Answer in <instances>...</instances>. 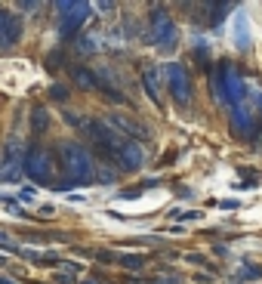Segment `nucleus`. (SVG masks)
Listing matches in <instances>:
<instances>
[{
	"label": "nucleus",
	"mask_w": 262,
	"mask_h": 284,
	"mask_svg": "<svg viewBox=\"0 0 262 284\" xmlns=\"http://www.w3.org/2000/svg\"><path fill=\"white\" fill-rule=\"evenodd\" d=\"M59 167H62V189H71V186H87L92 182V170H96V158L87 152V145L80 142H62L59 148Z\"/></svg>",
	"instance_id": "nucleus-1"
},
{
	"label": "nucleus",
	"mask_w": 262,
	"mask_h": 284,
	"mask_svg": "<svg viewBox=\"0 0 262 284\" xmlns=\"http://www.w3.org/2000/svg\"><path fill=\"white\" fill-rule=\"evenodd\" d=\"M22 173L37 186H56L59 182V164L53 152H46V148H28L22 161Z\"/></svg>",
	"instance_id": "nucleus-2"
},
{
	"label": "nucleus",
	"mask_w": 262,
	"mask_h": 284,
	"mask_svg": "<svg viewBox=\"0 0 262 284\" xmlns=\"http://www.w3.org/2000/svg\"><path fill=\"white\" fill-rule=\"evenodd\" d=\"M59 10V31H62V37H74L80 31V25L90 19L92 6L90 3H68V0H62V3H56Z\"/></svg>",
	"instance_id": "nucleus-3"
},
{
	"label": "nucleus",
	"mask_w": 262,
	"mask_h": 284,
	"mask_svg": "<svg viewBox=\"0 0 262 284\" xmlns=\"http://www.w3.org/2000/svg\"><path fill=\"white\" fill-rule=\"evenodd\" d=\"M176 25L173 19L167 16L164 10H154L151 13V22H148V44H157V47H164V49H173L176 47Z\"/></svg>",
	"instance_id": "nucleus-4"
},
{
	"label": "nucleus",
	"mask_w": 262,
	"mask_h": 284,
	"mask_svg": "<svg viewBox=\"0 0 262 284\" xmlns=\"http://www.w3.org/2000/svg\"><path fill=\"white\" fill-rule=\"evenodd\" d=\"M83 133H87V136L96 142L105 155H114L117 148L123 145V136H121V133H114L105 121H87V124H83Z\"/></svg>",
	"instance_id": "nucleus-5"
},
{
	"label": "nucleus",
	"mask_w": 262,
	"mask_h": 284,
	"mask_svg": "<svg viewBox=\"0 0 262 284\" xmlns=\"http://www.w3.org/2000/svg\"><path fill=\"white\" fill-rule=\"evenodd\" d=\"M105 124L111 127L114 133H121V136L126 139L130 136L133 142H145V139H151V130L145 127V124H139V121H133L130 114H121V111H111L105 118Z\"/></svg>",
	"instance_id": "nucleus-6"
},
{
	"label": "nucleus",
	"mask_w": 262,
	"mask_h": 284,
	"mask_svg": "<svg viewBox=\"0 0 262 284\" xmlns=\"http://www.w3.org/2000/svg\"><path fill=\"white\" fill-rule=\"evenodd\" d=\"M167 83H170V93L179 105L191 102V74H188L185 65H179V62L167 65Z\"/></svg>",
	"instance_id": "nucleus-7"
},
{
	"label": "nucleus",
	"mask_w": 262,
	"mask_h": 284,
	"mask_svg": "<svg viewBox=\"0 0 262 284\" xmlns=\"http://www.w3.org/2000/svg\"><path fill=\"white\" fill-rule=\"evenodd\" d=\"M111 158L117 161V170H126V173L139 170V167L145 164V152H142V145H139V142H133V139H123V145L117 148Z\"/></svg>",
	"instance_id": "nucleus-8"
},
{
	"label": "nucleus",
	"mask_w": 262,
	"mask_h": 284,
	"mask_svg": "<svg viewBox=\"0 0 262 284\" xmlns=\"http://www.w3.org/2000/svg\"><path fill=\"white\" fill-rule=\"evenodd\" d=\"M22 40V16L3 13L0 16V47H15Z\"/></svg>",
	"instance_id": "nucleus-9"
},
{
	"label": "nucleus",
	"mask_w": 262,
	"mask_h": 284,
	"mask_svg": "<svg viewBox=\"0 0 262 284\" xmlns=\"http://www.w3.org/2000/svg\"><path fill=\"white\" fill-rule=\"evenodd\" d=\"M71 80H74V87H80V90H99L96 74H92V68H87V65H71Z\"/></svg>",
	"instance_id": "nucleus-10"
},
{
	"label": "nucleus",
	"mask_w": 262,
	"mask_h": 284,
	"mask_svg": "<svg viewBox=\"0 0 262 284\" xmlns=\"http://www.w3.org/2000/svg\"><path fill=\"white\" fill-rule=\"evenodd\" d=\"M105 44H102V37L96 34V31H90V34H80L77 40H74V49H77L80 56H90V53H99Z\"/></svg>",
	"instance_id": "nucleus-11"
},
{
	"label": "nucleus",
	"mask_w": 262,
	"mask_h": 284,
	"mask_svg": "<svg viewBox=\"0 0 262 284\" xmlns=\"http://www.w3.org/2000/svg\"><path fill=\"white\" fill-rule=\"evenodd\" d=\"M142 87H145V93L151 96V102L160 105V83H157V68H154V65L142 68Z\"/></svg>",
	"instance_id": "nucleus-12"
},
{
	"label": "nucleus",
	"mask_w": 262,
	"mask_h": 284,
	"mask_svg": "<svg viewBox=\"0 0 262 284\" xmlns=\"http://www.w3.org/2000/svg\"><path fill=\"white\" fill-rule=\"evenodd\" d=\"M117 167H111L108 161H96V170H92V182H114L117 179Z\"/></svg>",
	"instance_id": "nucleus-13"
},
{
	"label": "nucleus",
	"mask_w": 262,
	"mask_h": 284,
	"mask_svg": "<svg viewBox=\"0 0 262 284\" xmlns=\"http://www.w3.org/2000/svg\"><path fill=\"white\" fill-rule=\"evenodd\" d=\"M19 176H22V164L13 161V158H3V161H0V182H13Z\"/></svg>",
	"instance_id": "nucleus-14"
},
{
	"label": "nucleus",
	"mask_w": 262,
	"mask_h": 284,
	"mask_svg": "<svg viewBox=\"0 0 262 284\" xmlns=\"http://www.w3.org/2000/svg\"><path fill=\"white\" fill-rule=\"evenodd\" d=\"M46 127H49V111L44 105H34L31 108V130L34 133H46Z\"/></svg>",
	"instance_id": "nucleus-15"
},
{
	"label": "nucleus",
	"mask_w": 262,
	"mask_h": 284,
	"mask_svg": "<svg viewBox=\"0 0 262 284\" xmlns=\"http://www.w3.org/2000/svg\"><path fill=\"white\" fill-rule=\"evenodd\" d=\"M25 155H28V148H25V142L19 139V136H10L6 139V155L3 158H13V161H25Z\"/></svg>",
	"instance_id": "nucleus-16"
},
{
	"label": "nucleus",
	"mask_w": 262,
	"mask_h": 284,
	"mask_svg": "<svg viewBox=\"0 0 262 284\" xmlns=\"http://www.w3.org/2000/svg\"><path fill=\"white\" fill-rule=\"evenodd\" d=\"M234 44H238V49L250 47V28H247V22H244V16L234 19Z\"/></svg>",
	"instance_id": "nucleus-17"
},
{
	"label": "nucleus",
	"mask_w": 262,
	"mask_h": 284,
	"mask_svg": "<svg viewBox=\"0 0 262 284\" xmlns=\"http://www.w3.org/2000/svg\"><path fill=\"white\" fill-rule=\"evenodd\" d=\"M117 263H121L126 272H139V269H145V256H139V253H121V256H117Z\"/></svg>",
	"instance_id": "nucleus-18"
},
{
	"label": "nucleus",
	"mask_w": 262,
	"mask_h": 284,
	"mask_svg": "<svg viewBox=\"0 0 262 284\" xmlns=\"http://www.w3.org/2000/svg\"><path fill=\"white\" fill-rule=\"evenodd\" d=\"M49 99L65 102V99H68V87H65V83H53V87H49Z\"/></svg>",
	"instance_id": "nucleus-19"
},
{
	"label": "nucleus",
	"mask_w": 262,
	"mask_h": 284,
	"mask_svg": "<svg viewBox=\"0 0 262 284\" xmlns=\"http://www.w3.org/2000/svg\"><path fill=\"white\" fill-rule=\"evenodd\" d=\"M238 275H241V278H250V281H253V278H262V269H259V266H241Z\"/></svg>",
	"instance_id": "nucleus-20"
},
{
	"label": "nucleus",
	"mask_w": 262,
	"mask_h": 284,
	"mask_svg": "<svg viewBox=\"0 0 262 284\" xmlns=\"http://www.w3.org/2000/svg\"><path fill=\"white\" fill-rule=\"evenodd\" d=\"M65 121H68L71 127H77V130H83V124H87V118H80L77 111H65Z\"/></svg>",
	"instance_id": "nucleus-21"
},
{
	"label": "nucleus",
	"mask_w": 262,
	"mask_h": 284,
	"mask_svg": "<svg viewBox=\"0 0 262 284\" xmlns=\"http://www.w3.org/2000/svg\"><path fill=\"white\" fill-rule=\"evenodd\" d=\"M59 266H62L65 272H71V275H77V272H80V266H77V263H68V260H59Z\"/></svg>",
	"instance_id": "nucleus-22"
},
{
	"label": "nucleus",
	"mask_w": 262,
	"mask_h": 284,
	"mask_svg": "<svg viewBox=\"0 0 262 284\" xmlns=\"http://www.w3.org/2000/svg\"><path fill=\"white\" fill-rule=\"evenodd\" d=\"M19 10H25V13H40L44 6H40V3H31V0H28V3H19Z\"/></svg>",
	"instance_id": "nucleus-23"
},
{
	"label": "nucleus",
	"mask_w": 262,
	"mask_h": 284,
	"mask_svg": "<svg viewBox=\"0 0 262 284\" xmlns=\"http://www.w3.org/2000/svg\"><path fill=\"white\" fill-rule=\"evenodd\" d=\"M96 256H99V260H102V263H114V260H117V256L111 253V250H99Z\"/></svg>",
	"instance_id": "nucleus-24"
},
{
	"label": "nucleus",
	"mask_w": 262,
	"mask_h": 284,
	"mask_svg": "<svg viewBox=\"0 0 262 284\" xmlns=\"http://www.w3.org/2000/svg\"><path fill=\"white\" fill-rule=\"evenodd\" d=\"M188 263H198V266H207V260L200 253H188Z\"/></svg>",
	"instance_id": "nucleus-25"
},
{
	"label": "nucleus",
	"mask_w": 262,
	"mask_h": 284,
	"mask_svg": "<svg viewBox=\"0 0 262 284\" xmlns=\"http://www.w3.org/2000/svg\"><path fill=\"white\" fill-rule=\"evenodd\" d=\"M80 284H96V281H92V278H83V281H80Z\"/></svg>",
	"instance_id": "nucleus-26"
},
{
	"label": "nucleus",
	"mask_w": 262,
	"mask_h": 284,
	"mask_svg": "<svg viewBox=\"0 0 262 284\" xmlns=\"http://www.w3.org/2000/svg\"><path fill=\"white\" fill-rule=\"evenodd\" d=\"M0 284H13V281H10V278H0Z\"/></svg>",
	"instance_id": "nucleus-27"
},
{
	"label": "nucleus",
	"mask_w": 262,
	"mask_h": 284,
	"mask_svg": "<svg viewBox=\"0 0 262 284\" xmlns=\"http://www.w3.org/2000/svg\"><path fill=\"white\" fill-rule=\"evenodd\" d=\"M0 16H3V10H0Z\"/></svg>",
	"instance_id": "nucleus-28"
}]
</instances>
